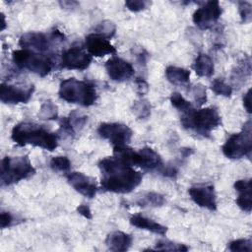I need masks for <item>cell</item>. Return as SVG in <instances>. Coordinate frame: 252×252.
<instances>
[{
	"mask_svg": "<svg viewBox=\"0 0 252 252\" xmlns=\"http://www.w3.org/2000/svg\"><path fill=\"white\" fill-rule=\"evenodd\" d=\"M59 4L61 5L62 8H65V9H67V8H75L76 6L79 5V3L75 2V1H61V2H59Z\"/></svg>",
	"mask_w": 252,
	"mask_h": 252,
	"instance_id": "cell-42",
	"label": "cell"
},
{
	"mask_svg": "<svg viewBox=\"0 0 252 252\" xmlns=\"http://www.w3.org/2000/svg\"><path fill=\"white\" fill-rule=\"evenodd\" d=\"M35 173L28 156L5 157L1 160L0 179L3 186H9L27 179Z\"/></svg>",
	"mask_w": 252,
	"mask_h": 252,
	"instance_id": "cell-6",
	"label": "cell"
},
{
	"mask_svg": "<svg viewBox=\"0 0 252 252\" xmlns=\"http://www.w3.org/2000/svg\"><path fill=\"white\" fill-rule=\"evenodd\" d=\"M222 154L230 159H239L250 157L252 151V124L251 120L244 123L239 133L232 134L221 148Z\"/></svg>",
	"mask_w": 252,
	"mask_h": 252,
	"instance_id": "cell-8",
	"label": "cell"
},
{
	"mask_svg": "<svg viewBox=\"0 0 252 252\" xmlns=\"http://www.w3.org/2000/svg\"><path fill=\"white\" fill-rule=\"evenodd\" d=\"M180 122L185 129L192 130L203 137H209L212 131L221 124V117L214 106L200 109L192 107L181 113Z\"/></svg>",
	"mask_w": 252,
	"mask_h": 252,
	"instance_id": "cell-3",
	"label": "cell"
},
{
	"mask_svg": "<svg viewBox=\"0 0 252 252\" xmlns=\"http://www.w3.org/2000/svg\"><path fill=\"white\" fill-rule=\"evenodd\" d=\"M85 48L93 57H102L107 54L116 53V48L104 36L95 32L90 33L85 39Z\"/></svg>",
	"mask_w": 252,
	"mask_h": 252,
	"instance_id": "cell-17",
	"label": "cell"
},
{
	"mask_svg": "<svg viewBox=\"0 0 252 252\" xmlns=\"http://www.w3.org/2000/svg\"><path fill=\"white\" fill-rule=\"evenodd\" d=\"M165 203V198L162 194L158 192H146L142 193L134 200V204L136 206L142 208H156L161 207Z\"/></svg>",
	"mask_w": 252,
	"mask_h": 252,
	"instance_id": "cell-23",
	"label": "cell"
},
{
	"mask_svg": "<svg viewBox=\"0 0 252 252\" xmlns=\"http://www.w3.org/2000/svg\"><path fill=\"white\" fill-rule=\"evenodd\" d=\"M243 105L248 113H251V89H249L243 95Z\"/></svg>",
	"mask_w": 252,
	"mask_h": 252,
	"instance_id": "cell-41",
	"label": "cell"
},
{
	"mask_svg": "<svg viewBox=\"0 0 252 252\" xmlns=\"http://www.w3.org/2000/svg\"><path fill=\"white\" fill-rule=\"evenodd\" d=\"M12 59L17 67L29 70L40 77L48 75L53 68V61L49 56L29 49L15 50L12 53Z\"/></svg>",
	"mask_w": 252,
	"mask_h": 252,
	"instance_id": "cell-7",
	"label": "cell"
},
{
	"mask_svg": "<svg viewBox=\"0 0 252 252\" xmlns=\"http://www.w3.org/2000/svg\"><path fill=\"white\" fill-rule=\"evenodd\" d=\"M49 165L52 170L59 172H68L71 169V161L65 156L53 157L49 161Z\"/></svg>",
	"mask_w": 252,
	"mask_h": 252,
	"instance_id": "cell-30",
	"label": "cell"
},
{
	"mask_svg": "<svg viewBox=\"0 0 252 252\" xmlns=\"http://www.w3.org/2000/svg\"><path fill=\"white\" fill-rule=\"evenodd\" d=\"M14 217L10 212L2 211L0 214V226L2 229L6 227H10L12 224H14Z\"/></svg>",
	"mask_w": 252,
	"mask_h": 252,
	"instance_id": "cell-37",
	"label": "cell"
},
{
	"mask_svg": "<svg viewBox=\"0 0 252 252\" xmlns=\"http://www.w3.org/2000/svg\"><path fill=\"white\" fill-rule=\"evenodd\" d=\"M135 84H136V88H137V92L140 94H144L148 92L149 90V85L148 83L143 79V78H137L136 81H135Z\"/></svg>",
	"mask_w": 252,
	"mask_h": 252,
	"instance_id": "cell-38",
	"label": "cell"
},
{
	"mask_svg": "<svg viewBox=\"0 0 252 252\" xmlns=\"http://www.w3.org/2000/svg\"><path fill=\"white\" fill-rule=\"evenodd\" d=\"M228 249L233 252L235 251L250 252L252 250V241L251 239H246V238L235 239L228 243Z\"/></svg>",
	"mask_w": 252,
	"mask_h": 252,
	"instance_id": "cell-34",
	"label": "cell"
},
{
	"mask_svg": "<svg viewBox=\"0 0 252 252\" xmlns=\"http://www.w3.org/2000/svg\"><path fill=\"white\" fill-rule=\"evenodd\" d=\"M211 90L217 95H222V96L228 97L232 94V87L226 84L225 81L220 78H217L212 82Z\"/></svg>",
	"mask_w": 252,
	"mask_h": 252,
	"instance_id": "cell-28",
	"label": "cell"
},
{
	"mask_svg": "<svg viewBox=\"0 0 252 252\" xmlns=\"http://www.w3.org/2000/svg\"><path fill=\"white\" fill-rule=\"evenodd\" d=\"M37 115L41 120H56L58 118L57 105L51 100H45L40 105Z\"/></svg>",
	"mask_w": 252,
	"mask_h": 252,
	"instance_id": "cell-26",
	"label": "cell"
},
{
	"mask_svg": "<svg viewBox=\"0 0 252 252\" xmlns=\"http://www.w3.org/2000/svg\"><path fill=\"white\" fill-rule=\"evenodd\" d=\"M191 200L199 207L210 211H216L218 207L215 187L211 184L192 186L188 189Z\"/></svg>",
	"mask_w": 252,
	"mask_h": 252,
	"instance_id": "cell-14",
	"label": "cell"
},
{
	"mask_svg": "<svg viewBox=\"0 0 252 252\" xmlns=\"http://www.w3.org/2000/svg\"><path fill=\"white\" fill-rule=\"evenodd\" d=\"M1 18H2V27H1V30L3 31V30H5V28H6V22H5V16H4V14L2 13L1 14Z\"/></svg>",
	"mask_w": 252,
	"mask_h": 252,
	"instance_id": "cell-43",
	"label": "cell"
},
{
	"mask_svg": "<svg viewBox=\"0 0 252 252\" xmlns=\"http://www.w3.org/2000/svg\"><path fill=\"white\" fill-rule=\"evenodd\" d=\"M251 75V61L249 57H245L239 62L236 68L232 71L231 78L236 85L245 82L246 78Z\"/></svg>",
	"mask_w": 252,
	"mask_h": 252,
	"instance_id": "cell-25",
	"label": "cell"
},
{
	"mask_svg": "<svg viewBox=\"0 0 252 252\" xmlns=\"http://www.w3.org/2000/svg\"><path fill=\"white\" fill-rule=\"evenodd\" d=\"M11 139L19 146L32 145L50 152L58 147L57 134L31 122H21L15 125L11 132Z\"/></svg>",
	"mask_w": 252,
	"mask_h": 252,
	"instance_id": "cell-2",
	"label": "cell"
},
{
	"mask_svg": "<svg viewBox=\"0 0 252 252\" xmlns=\"http://www.w3.org/2000/svg\"><path fill=\"white\" fill-rule=\"evenodd\" d=\"M66 179L78 193L89 199L94 198L97 192V186L94 179L82 172H68Z\"/></svg>",
	"mask_w": 252,
	"mask_h": 252,
	"instance_id": "cell-16",
	"label": "cell"
},
{
	"mask_svg": "<svg viewBox=\"0 0 252 252\" xmlns=\"http://www.w3.org/2000/svg\"><path fill=\"white\" fill-rule=\"evenodd\" d=\"M221 7L219 1H208L193 13V23L200 30L211 29L220 19Z\"/></svg>",
	"mask_w": 252,
	"mask_h": 252,
	"instance_id": "cell-11",
	"label": "cell"
},
{
	"mask_svg": "<svg viewBox=\"0 0 252 252\" xmlns=\"http://www.w3.org/2000/svg\"><path fill=\"white\" fill-rule=\"evenodd\" d=\"M238 12L243 23H249L252 19V5L247 1L238 2Z\"/></svg>",
	"mask_w": 252,
	"mask_h": 252,
	"instance_id": "cell-35",
	"label": "cell"
},
{
	"mask_svg": "<svg viewBox=\"0 0 252 252\" xmlns=\"http://www.w3.org/2000/svg\"><path fill=\"white\" fill-rule=\"evenodd\" d=\"M58 94L61 99L69 103H77L85 107L93 105L97 98L94 85L75 78L63 80L60 83Z\"/></svg>",
	"mask_w": 252,
	"mask_h": 252,
	"instance_id": "cell-4",
	"label": "cell"
},
{
	"mask_svg": "<svg viewBox=\"0 0 252 252\" xmlns=\"http://www.w3.org/2000/svg\"><path fill=\"white\" fill-rule=\"evenodd\" d=\"M101 173V188L104 191L127 194L138 187L143 179L140 171L123 162L116 157H106L98 161Z\"/></svg>",
	"mask_w": 252,
	"mask_h": 252,
	"instance_id": "cell-1",
	"label": "cell"
},
{
	"mask_svg": "<svg viewBox=\"0 0 252 252\" xmlns=\"http://www.w3.org/2000/svg\"><path fill=\"white\" fill-rule=\"evenodd\" d=\"M92 59V56L83 47L74 45L62 52L60 66L67 70L83 71L90 66Z\"/></svg>",
	"mask_w": 252,
	"mask_h": 252,
	"instance_id": "cell-12",
	"label": "cell"
},
{
	"mask_svg": "<svg viewBox=\"0 0 252 252\" xmlns=\"http://www.w3.org/2000/svg\"><path fill=\"white\" fill-rule=\"evenodd\" d=\"M88 121V116L79 112L78 110H73L69 116L63 117L59 124L61 130L67 135H74L77 131H80L84 128L85 124Z\"/></svg>",
	"mask_w": 252,
	"mask_h": 252,
	"instance_id": "cell-19",
	"label": "cell"
},
{
	"mask_svg": "<svg viewBox=\"0 0 252 252\" xmlns=\"http://www.w3.org/2000/svg\"><path fill=\"white\" fill-rule=\"evenodd\" d=\"M189 248L185 244L175 243L169 240H158L154 250L158 251H187Z\"/></svg>",
	"mask_w": 252,
	"mask_h": 252,
	"instance_id": "cell-31",
	"label": "cell"
},
{
	"mask_svg": "<svg viewBox=\"0 0 252 252\" xmlns=\"http://www.w3.org/2000/svg\"><path fill=\"white\" fill-rule=\"evenodd\" d=\"M133 242V238L130 234L123 231H113L110 232L105 239V245L108 250L115 252H124L127 251Z\"/></svg>",
	"mask_w": 252,
	"mask_h": 252,
	"instance_id": "cell-20",
	"label": "cell"
},
{
	"mask_svg": "<svg viewBox=\"0 0 252 252\" xmlns=\"http://www.w3.org/2000/svg\"><path fill=\"white\" fill-rule=\"evenodd\" d=\"M194 69L199 77H211L214 74L215 66L212 58L209 55L199 53L195 59Z\"/></svg>",
	"mask_w": 252,
	"mask_h": 252,
	"instance_id": "cell-24",
	"label": "cell"
},
{
	"mask_svg": "<svg viewBox=\"0 0 252 252\" xmlns=\"http://www.w3.org/2000/svg\"><path fill=\"white\" fill-rule=\"evenodd\" d=\"M104 67L109 78L115 82L129 80L135 73L131 63L117 56H113L108 59L105 62Z\"/></svg>",
	"mask_w": 252,
	"mask_h": 252,
	"instance_id": "cell-15",
	"label": "cell"
},
{
	"mask_svg": "<svg viewBox=\"0 0 252 252\" xmlns=\"http://www.w3.org/2000/svg\"><path fill=\"white\" fill-rule=\"evenodd\" d=\"M64 40L65 35L58 30H53L50 32H29L20 37L19 45L23 49L43 53L49 51L52 46L59 44Z\"/></svg>",
	"mask_w": 252,
	"mask_h": 252,
	"instance_id": "cell-9",
	"label": "cell"
},
{
	"mask_svg": "<svg viewBox=\"0 0 252 252\" xmlns=\"http://www.w3.org/2000/svg\"><path fill=\"white\" fill-rule=\"evenodd\" d=\"M151 5V2L144 0H127L125 2V6L131 12H140L148 8Z\"/></svg>",
	"mask_w": 252,
	"mask_h": 252,
	"instance_id": "cell-36",
	"label": "cell"
},
{
	"mask_svg": "<svg viewBox=\"0 0 252 252\" xmlns=\"http://www.w3.org/2000/svg\"><path fill=\"white\" fill-rule=\"evenodd\" d=\"M115 32H116L115 24L111 21H108V20L100 22L94 28V32L95 33L100 34V35L104 36L107 39H110L111 37H113V35L115 34Z\"/></svg>",
	"mask_w": 252,
	"mask_h": 252,
	"instance_id": "cell-29",
	"label": "cell"
},
{
	"mask_svg": "<svg viewBox=\"0 0 252 252\" xmlns=\"http://www.w3.org/2000/svg\"><path fill=\"white\" fill-rule=\"evenodd\" d=\"M130 223L140 229H145L148 231H151L153 233L156 234H159V235H165L167 232V227L151 220L148 219L144 216H142L141 214H136L133 215L130 220H129Z\"/></svg>",
	"mask_w": 252,
	"mask_h": 252,
	"instance_id": "cell-21",
	"label": "cell"
},
{
	"mask_svg": "<svg viewBox=\"0 0 252 252\" xmlns=\"http://www.w3.org/2000/svg\"><path fill=\"white\" fill-rule=\"evenodd\" d=\"M97 133L102 139L109 141L113 148L127 146L133 137L132 129L128 125L118 122H103L99 124Z\"/></svg>",
	"mask_w": 252,
	"mask_h": 252,
	"instance_id": "cell-10",
	"label": "cell"
},
{
	"mask_svg": "<svg viewBox=\"0 0 252 252\" xmlns=\"http://www.w3.org/2000/svg\"><path fill=\"white\" fill-rule=\"evenodd\" d=\"M165 77L169 83L175 86L187 85L190 81V71L177 66H168L165 69Z\"/></svg>",
	"mask_w": 252,
	"mask_h": 252,
	"instance_id": "cell-22",
	"label": "cell"
},
{
	"mask_svg": "<svg viewBox=\"0 0 252 252\" xmlns=\"http://www.w3.org/2000/svg\"><path fill=\"white\" fill-rule=\"evenodd\" d=\"M177 171H178L177 166L174 164H170L164 167V169L162 170V174L166 177H174L177 174Z\"/></svg>",
	"mask_w": 252,
	"mask_h": 252,
	"instance_id": "cell-40",
	"label": "cell"
},
{
	"mask_svg": "<svg viewBox=\"0 0 252 252\" xmlns=\"http://www.w3.org/2000/svg\"><path fill=\"white\" fill-rule=\"evenodd\" d=\"M131 109H132V113L138 119H146L151 115L152 106L149 100L145 98H140L133 102Z\"/></svg>",
	"mask_w": 252,
	"mask_h": 252,
	"instance_id": "cell-27",
	"label": "cell"
},
{
	"mask_svg": "<svg viewBox=\"0 0 252 252\" xmlns=\"http://www.w3.org/2000/svg\"><path fill=\"white\" fill-rule=\"evenodd\" d=\"M77 212L82 215L84 218L88 219V220H91L93 218V215H92V211L90 209V207L86 204H81L78 206L77 208Z\"/></svg>",
	"mask_w": 252,
	"mask_h": 252,
	"instance_id": "cell-39",
	"label": "cell"
},
{
	"mask_svg": "<svg viewBox=\"0 0 252 252\" xmlns=\"http://www.w3.org/2000/svg\"><path fill=\"white\" fill-rule=\"evenodd\" d=\"M191 94L198 106L207 102V91L202 84H196L191 88Z\"/></svg>",
	"mask_w": 252,
	"mask_h": 252,
	"instance_id": "cell-33",
	"label": "cell"
},
{
	"mask_svg": "<svg viewBox=\"0 0 252 252\" xmlns=\"http://www.w3.org/2000/svg\"><path fill=\"white\" fill-rule=\"evenodd\" d=\"M170 102L173 107L178 109L181 113H184L188 110H190L193 106L192 104L186 100L179 93H172L170 95Z\"/></svg>",
	"mask_w": 252,
	"mask_h": 252,
	"instance_id": "cell-32",
	"label": "cell"
},
{
	"mask_svg": "<svg viewBox=\"0 0 252 252\" xmlns=\"http://www.w3.org/2000/svg\"><path fill=\"white\" fill-rule=\"evenodd\" d=\"M114 157L131 166H139L145 170H153L162 165L161 157L152 148L144 147L135 151L127 146L113 148Z\"/></svg>",
	"mask_w": 252,
	"mask_h": 252,
	"instance_id": "cell-5",
	"label": "cell"
},
{
	"mask_svg": "<svg viewBox=\"0 0 252 252\" xmlns=\"http://www.w3.org/2000/svg\"><path fill=\"white\" fill-rule=\"evenodd\" d=\"M34 92L33 85L17 86L1 84L0 87V100L7 104L27 103Z\"/></svg>",
	"mask_w": 252,
	"mask_h": 252,
	"instance_id": "cell-13",
	"label": "cell"
},
{
	"mask_svg": "<svg viewBox=\"0 0 252 252\" xmlns=\"http://www.w3.org/2000/svg\"><path fill=\"white\" fill-rule=\"evenodd\" d=\"M251 179H239L234 183V189L238 192V196L235 200L236 205L246 213H250L252 209L251 201Z\"/></svg>",
	"mask_w": 252,
	"mask_h": 252,
	"instance_id": "cell-18",
	"label": "cell"
}]
</instances>
